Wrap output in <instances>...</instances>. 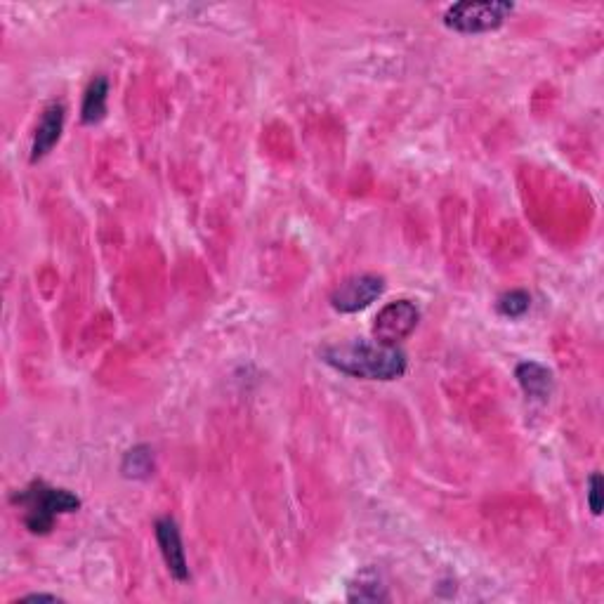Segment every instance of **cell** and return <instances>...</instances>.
I'll list each match as a JSON object with an SVG mask.
<instances>
[{
	"mask_svg": "<svg viewBox=\"0 0 604 604\" xmlns=\"http://www.w3.org/2000/svg\"><path fill=\"white\" fill-rule=\"evenodd\" d=\"M321 359L340 373L364 380H397L406 373V354L397 345L378 340H347L321 350Z\"/></svg>",
	"mask_w": 604,
	"mask_h": 604,
	"instance_id": "cell-1",
	"label": "cell"
},
{
	"mask_svg": "<svg viewBox=\"0 0 604 604\" xmlns=\"http://www.w3.org/2000/svg\"><path fill=\"white\" fill-rule=\"evenodd\" d=\"M12 503L24 508V524L31 534H50L57 515H67L81 508V498L69 489L50 487L43 479H34L29 487L12 494Z\"/></svg>",
	"mask_w": 604,
	"mask_h": 604,
	"instance_id": "cell-2",
	"label": "cell"
},
{
	"mask_svg": "<svg viewBox=\"0 0 604 604\" xmlns=\"http://www.w3.org/2000/svg\"><path fill=\"white\" fill-rule=\"evenodd\" d=\"M512 10L508 0H463L444 12V24L458 34H487L503 26Z\"/></svg>",
	"mask_w": 604,
	"mask_h": 604,
	"instance_id": "cell-3",
	"label": "cell"
},
{
	"mask_svg": "<svg viewBox=\"0 0 604 604\" xmlns=\"http://www.w3.org/2000/svg\"><path fill=\"white\" fill-rule=\"evenodd\" d=\"M420 310L411 300H395L385 305L373 321V340L385 345H399L416 331Z\"/></svg>",
	"mask_w": 604,
	"mask_h": 604,
	"instance_id": "cell-4",
	"label": "cell"
},
{
	"mask_svg": "<svg viewBox=\"0 0 604 604\" xmlns=\"http://www.w3.org/2000/svg\"><path fill=\"white\" fill-rule=\"evenodd\" d=\"M385 291V279L378 274H359V277L345 279L331 295V305L343 314H354L366 310L371 302H376Z\"/></svg>",
	"mask_w": 604,
	"mask_h": 604,
	"instance_id": "cell-5",
	"label": "cell"
},
{
	"mask_svg": "<svg viewBox=\"0 0 604 604\" xmlns=\"http://www.w3.org/2000/svg\"><path fill=\"white\" fill-rule=\"evenodd\" d=\"M154 534L156 541H159L163 562H166L170 576L180 583L189 581V564L185 548H182V536L177 522L173 517H161V520H156L154 524Z\"/></svg>",
	"mask_w": 604,
	"mask_h": 604,
	"instance_id": "cell-6",
	"label": "cell"
},
{
	"mask_svg": "<svg viewBox=\"0 0 604 604\" xmlns=\"http://www.w3.org/2000/svg\"><path fill=\"white\" fill-rule=\"evenodd\" d=\"M64 130V104L52 102L45 107L41 123H38L34 144H31V163L45 159L50 154L52 147L59 142Z\"/></svg>",
	"mask_w": 604,
	"mask_h": 604,
	"instance_id": "cell-7",
	"label": "cell"
},
{
	"mask_svg": "<svg viewBox=\"0 0 604 604\" xmlns=\"http://www.w3.org/2000/svg\"><path fill=\"white\" fill-rule=\"evenodd\" d=\"M515 378L531 402H548L553 397L555 378L548 366L538 364V361H522L515 369Z\"/></svg>",
	"mask_w": 604,
	"mask_h": 604,
	"instance_id": "cell-8",
	"label": "cell"
},
{
	"mask_svg": "<svg viewBox=\"0 0 604 604\" xmlns=\"http://www.w3.org/2000/svg\"><path fill=\"white\" fill-rule=\"evenodd\" d=\"M107 95H109V81L104 76H95L85 88L83 107H81V121L85 126H95L107 116Z\"/></svg>",
	"mask_w": 604,
	"mask_h": 604,
	"instance_id": "cell-9",
	"label": "cell"
},
{
	"mask_svg": "<svg viewBox=\"0 0 604 604\" xmlns=\"http://www.w3.org/2000/svg\"><path fill=\"white\" fill-rule=\"evenodd\" d=\"M347 600L350 602H383L387 600V590L380 581V574L376 569H364L354 576L347 590Z\"/></svg>",
	"mask_w": 604,
	"mask_h": 604,
	"instance_id": "cell-10",
	"label": "cell"
},
{
	"mask_svg": "<svg viewBox=\"0 0 604 604\" xmlns=\"http://www.w3.org/2000/svg\"><path fill=\"white\" fill-rule=\"evenodd\" d=\"M123 475L133 479H147L154 472V451L149 446H135L123 458Z\"/></svg>",
	"mask_w": 604,
	"mask_h": 604,
	"instance_id": "cell-11",
	"label": "cell"
},
{
	"mask_svg": "<svg viewBox=\"0 0 604 604\" xmlns=\"http://www.w3.org/2000/svg\"><path fill=\"white\" fill-rule=\"evenodd\" d=\"M531 295L527 291H508L496 302V310L508 319H520L529 312Z\"/></svg>",
	"mask_w": 604,
	"mask_h": 604,
	"instance_id": "cell-12",
	"label": "cell"
},
{
	"mask_svg": "<svg viewBox=\"0 0 604 604\" xmlns=\"http://www.w3.org/2000/svg\"><path fill=\"white\" fill-rule=\"evenodd\" d=\"M588 508L593 515H602V475L600 472H593L588 477Z\"/></svg>",
	"mask_w": 604,
	"mask_h": 604,
	"instance_id": "cell-13",
	"label": "cell"
},
{
	"mask_svg": "<svg viewBox=\"0 0 604 604\" xmlns=\"http://www.w3.org/2000/svg\"><path fill=\"white\" fill-rule=\"evenodd\" d=\"M24 600L29 602H59L57 595H45V593H34V595H26Z\"/></svg>",
	"mask_w": 604,
	"mask_h": 604,
	"instance_id": "cell-14",
	"label": "cell"
}]
</instances>
